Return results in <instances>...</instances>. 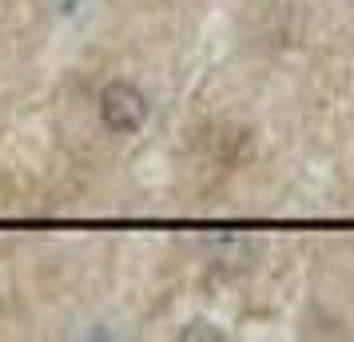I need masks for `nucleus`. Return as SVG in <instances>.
<instances>
[{
	"label": "nucleus",
	"instance_id": "nucleus-1",
	"mask_svg": "<svg viewBox=\"0 0 354 342\" xmlns=\"http://www.w3.org/2000/svg\"><path fill=\"white\" fill-rule=\"evenodd\" d=\"M100 115H104V124L112 131H136V128H144V120H147V96L136 84L115 80L100 96Z\"/></svg>",
	"mask_w": 354,
	"mask_h": 342
}]
</instances>
